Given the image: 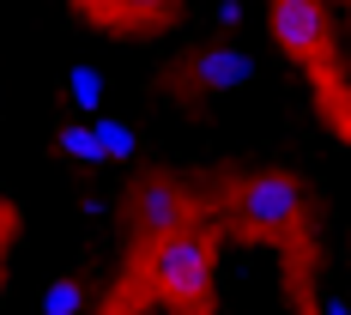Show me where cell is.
<instances>
[{"mask_svg":"<svg viewBox=\"0 0 351 315\" xmlns=\"http://www.w3.org/2000/svg\"><path fill=\"white\" fill-rule=\"evenodd\" d=\"M237 212H243L248 231H291L297 212H303V188L285 170H261L237 188Z\"/></svg>","mask_w":351,"mask_h":315,"instance_id":"7a4b0ae2","label":"cell"},{"mask_svg":"<svg viewBox=\"0 0 351 315\" xmlns=\"http://www.w3.org/2000/svg\"><path fill=\"white\" fill-rule=\"evenodd\" d=\"M91 128V145H97V164H134L140 158V134H134V121H121V115H97V121H85Z\"/></svg>","mask_w":351,"mask_h":315,"instance_id":"8992f818","label":"cell"},{"mask_svg":"<svg viewBox=\"0 0 351 315\" xmlns=\"http://www.w3.org/2000/svg\"><path fill=\"white\" fill-rule=\"evenodd\" d=\"M43 315H85V291L73 279H49L43 285Z\"/></svg>","mask_w":351,"mask_h":315,"instance_id":"9c48e42d","label":"cell"},{"mask_svg":"<svg viewBox=\"0 0 351 315\" xmlns=\"http://www.w3.org/2000/svg\"><path fill=\"white\" fill-rule=\"evenodd\" d=\"M237 25H243V6L224 0V6H218V31H237Z\"/></svg>","mask_w":351,"mask_h":315,"instance_id":"8fae6325","label":"cell"},{"mask_svg":"<svg viewBox=\"0 0 351 315\" xmlns=\"http://www.w3.org/2000/svg\"><path fill=\"white\" fill-rule=\"evenodd\" d=\"M79 6H115V0H79Z\"/></svg>","mask_w":351,"mask_h":315,"instance_id":"4fadbf2b","label":"cell"},{"mask_svg":"<svg viewBox=\"0 0 351 315\" xmlns=\"http://www.w3.org/2000/svg\"><path fill=\"white\" fill-rule=\"evenodd\" d=\"M267 25H273V43H279L285 55H315L321 43H327V19H321V0H273Z\"/></svg>","mask_w":351,"mask_h":315,"instance_id":"3957f363","label":"cell"},{"mask_svg":"<svg viewBox=\"0 0 351 315\" xmlns=\"http://www.w3.org/2000/svg\"><path fill=\"white\" fill-rule=\"evenodd\" d=\"M194 79L206 85L212 97H224V91L254 85V61H248V49H237V43H212L206 55L194 61Z\"/></svg>","mask_w":351,"mask_h":315,"instance_id":"277c9868","label":"cell"},{"mask_svg":"<svg viewBox=\"0 0 351 315\" xmlns=\"http://www.w3.org/2000/svg\"><path fill=\"white\" fill-rule=\"evenodd\" d=\"M134 212H140V231H152V237H170V231L188 224V200L176 194L170 182H145L140 200H134Z\"/></svg>","mask_w":351,"mask_h":315,"instance_id":"5b68a950","label":"cell"},{"mask_svg":"<svg viewBox=\"0 0 351 315\" xmlns=\"http://www.w3.org/2000/svg\"><path fill=\"white\" fill-rule=\"evenodd\" d=\"M61 91H67V104L73 109H104V73L97 67H67V79H61Z\"/></svg>","mask_w":351,"mask_h":315,"instance_id":"52a82bcc","label":"cell"},{"mask_svg":"<svg viewBox=\"0 0 351 315\" xmlns=\"http://www.w3.org/2000/svg\"><path fill=\"white\" fill-rule=\"evenodd\" d=\"M152 285L164 291V297H176V303H200L212 285V248L194 237V231H170V237H158V248H152Z\"/></svg>","mask_w":351,"mask_h":315,"instance_id":"6da1fadb","label":"cell"},{"mask_svg":"<svg viewBox=\"0 0 351 315\" xmlns=\"http://www.w3.org/2000/svg\"><path fill=\"white\" fill-rule=\"evenodd\" d=\"M55 152H61V164H73V170H97V145H91V128L85 121H67L61 140H55Z\"/></svg>","mask_w":351,"mask_h":315,"instance_id":"ba28073f","label":"cell"},{"mask_svg":"<svg viewBox=\"0 0 351 315\" xmlns=\"http://www.w3.org/2000/svg\"><path fill=\"white\" fill-rule=\"evenodd\" d=\"M327 315H351V303L346 297H327Z\"/></svg>","mask_w":351,"mask_h":315,"instance_id":"7c38bea8","label":"cell"},{"mask_svg":"<svg viewBox=\"0 0 351 315\" xmlns=\"http://www.w3.org/2000/svg\"><path fill=\"white\" fill-rule=\"evenodd\" d=\"M115 6H128V12H134V19H158V12H164V6H170V0H115Z\"/></svg>","mask_w":351,"mask_h":315,"instance_id":"30bf717a","label":"cell"}]
</instances>
